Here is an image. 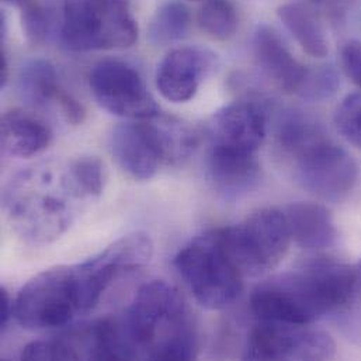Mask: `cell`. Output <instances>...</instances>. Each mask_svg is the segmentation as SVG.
I'll use <instances>...</instances> for the list:
<instances>
[{
    "instance_id": "17",
    "label": "cell",
    "mask_w": 361,
    "mask_h": 361,
    "mask_svg": "<svg viewBox=\"0 0 361 361\" xmlns=\"http://www.w3.org/2000/svg\"><path fill=\"white\" fill-rule=\"evenodd\" d=\"M18 93L31 106L55 103L68 123L79 124L83 120V107L59 86L54 66L44 59L30 61L21 68Z\"/></svg>"
},
{
    "instance_id": "29",
    "label": "cell",
    "mask_w": 361,
    "mask_h": 361,
    "mask_svg": "<svg viewBox=\"0 0 361 361\" xmlns=\"http://www.w3.org/2000/svg\"><path fill=\"white\" fill-rule=\"evenodd\" d=\"M314 4L324 8L332 18L342 20L357 0H311Z\"/></svg>"
},
{
    "instance_id": "10",
    "label": "cell",
    "mask_w": 361,
    "mask_h": 361,
    "mask_svg": "<svg viewBox=\"0 0 361 361\" xmlns=\"http://www.w3.org/2000/svg\"><path fill=\"white\" fill-rule=\"evenodd\" d=\"M152 255L154 243L149 235L134 232L120 238L87 262L76 264L83 311L93 310L116 279L147 266Z\"/></svg>"
},
{
    "instance_id": "28",
    "label": "cell",
    "mask_w": 361,
    "mask_h": 361,
    "mask_svg": "<svg viewBox=\"0 0 361 361\" xmlns=\"http://www.w3.org/2000/svg\"><path fill=\"white\" fill-rule=\"evenodd\" d=\"M342 66L348 78L361 89V41L352 39L342 48Z\"/></svg>"
},
{
    "instance_id": "31",
    "label": "cell",
    "mask_w": 361,
    "mask_h": 361,
    "mask_svg": "<svg viewBox=\"0 0 361 361\" xmlns=\"http://www.w3.org/2000/svg\"><path fill=\"white\" fill-rule=\"evenodd\" d=\"M7 80H8V63H7V58H6L4 52L1 51V55H0V86L4 87Z\"/></svg>"
},
{
    "instance_id": "25",
    "label": "cell",
    "mask_w": 361,
    "mask_h": 361,
    "mask_svg": "<svg viewBox=\"0 0 361 361\" xmlns=\"http://www.w3.org/2000/svg\"><path fill=\"white\" fill-rule=\"evenodd\" d=\"M338 131L350 144L361 149V93L346 96L335 113Z\"/></svg>"
},
{
    "instance_id": "3",
    "label": "cell",
    "mask_w": 361,
    "mask_h": 361,
    "mask_svg": "<svg viewBox=\"0 0 361 361\" xmlns=\"http://www.w3.org/2000/svg\"><path fill=\"white\" fill-rule=\"evenodd\" d=\"M37 168L23 172L11 181L4 201L10 219L17 231L32 242H49L59 238L75 219L72 200L89 198L73 179L69 165L59 183L52 173Z\"/></svg>"
},
{
    "instance_id": "1",
    "label": "cell",
    "mask_w": 361,
    "mask_h": 361,
    "mask_svg": "<svg viewBox=\"0 0 361 361\" xmlns=\"http://www.w3.org/2000/svg\"><path fill=\"white\" fill-rule=\"evenodd\" d=\"M357 297L356 266L315 257L260 283L252 291L250 310L260 321L312 325L345 310Z\"/></svg>"
},
{
    "instance_id": "32",
    "label": "cell",
    "mask_w": 361,
    "mask_h": 361,
    "mask_svg": "<svg viewBox=\"0 0 361 361\" xmlns=\"http://www.w3.org/2000/svg\"><path fill=\"white\" fill-rule=\"evenodd\" d=\"M356 271H357V281H359V295H361V260L356 264Z\"/></svg>"
},
{
    "instance_id": "5",
    "label": "cell",
    "mask_w": 361,
    "mask_h": 361,
    "mask_svg": "<svg viewBox=\"0 0 361 361\" xmlns=\"http://www.w3.org/2000/svg\"><path fill=\"white\" fill-rule=\"evenodd\" d=\"M138 25L126 0H65L61 39L75 52L128 48Z\"/></svg>"
},
{
    "instance_id": "22",
    "label": "cell",
    "mask_w": 361,
    "mask_h": 361,
    "mask_svg": "<svg viewBox=\"0 0 361 361\" xmlns=\"http://www.w3.org/2000/svg\"><path fill=\"white\" fill-rule=\"evenodd\" d=\"M190 28V10L179 1L162 4L154 14L148 37L155 45H168L180 41Z\"/></svg>"
},
{
    "instance_id": "13",
    "label": "cell",
    "mask_w": 361,
    "mask_h": 361,
    "mask_svg": "<svg viewBox=\"0 0 361 361\" xmlns=\"http://www.w3.org/2000/svg\"><path fill=\"white\" fill-rule=\"evenodd\" d=\"M267 134V113L256 102H236L221 109L209 127V148L256 155Z\"/></svg>"
},
{
    "instance_id": "24",
    "label": "cell",
    "mask_w": 361,
    "mask_h": 361,
    "mask_svg": "<svg viewBox=\"0 0 361 361\" xmlns=\"http://www.w3.org/2000/svg\"><path fill=\"white\" fill-rule=\"evenodd\" d=\"M68 165L73 179L89 198H96L103 192L106 184V171L99 158L80 157L71 161Z\"/></svg>"
},
{
    "instance_id": "15",
    "label": "cell",
    "mask_w": 361,
    "mask_h": 361,
    "mask_svg": "<svg viewBox=\"0 0 361 361\" xmlns=\"http://www.w3.org/2000/svg\"><path fill=\"white\" fill-rule=\"evenodd\" d=\"M253 55L262 72L287 93H301L310 71L291 54L281 37L262 24L253 35Z\"/></svg>"
},
{
    "instance_id": "33",
    "label": "cell",
    "mask_w": 361,
    "mask_h": 361,
    "mask_svg": "<svg viewBox=\"0 0 361 361\" xmlns=\"http://www.w3.org/2000/svg\"><path fill=\"white\" fill-rule=\"evenodd\" d=\"M4 1H6V3H8V4H13V6H16V7H17V6H18V4H20L23 0H4Z\"/></svg>"
},
{
    "instance_id": "26",
    "label": "cell",
    "mask_w": 361,
    "mask_h": 361,
    "mask_svg": "<svg viewBox=\"0 0 361 361\" xmlns=\"http://www.w3.org/2000/svg\"><path fill=\"white\" fill-rule=\"evenodd\" d=\"M27 39L31 44H41L48 32V21L44 10L34 0H23L18 6Z\"/></svg>"
},
{
    "instance_id": "27",
    "label": "cell",
    "mask_w": 361,
    "mask_h": 361,
    "mask_svg": "<svg viewBox=\"0 0 361 361\" xmlns=\"http://www.w3.org/2000/svg\"><path fill=\"white\" fill-rule=\"evenodd\" d=\"M336 87H338V78L332 69H321L317 72L310 71L308 79L301 93L305 97L322 99V97H329L332 93H335Z\"/></svg>"
},
{
    "instance_id": "23",
    "label": "cell",
    "mask_w": 361,
    "mask_h": 361,
    "mask_svg": "<svg viewBox=\"0 0 361 361\" xmlns=\"http://www.w3.org/2000/svg\"><path fill=\"white\" fill-rule=\"evenodd\" d=\"M198 24L211 38L225 41L235 35L239 20L229 0H205L198 13Z\"/></svg>"
},
{
    "instance_id": "18",
    "label": "cell",
    "mask_w": 361,
    "mask_h": 361,
    "mask_svg": "<svg viewBox=\"0 0 361 361\" xmlns=\"http://www.w3.org/2000/svg\"><path fill=\"white\" fill-rule=\"evenodd\" d=\"M291 240L308 250H325L336 245L339 232L331 211L319 204L298 201L284 209Z\"/></svg>"
},
{
    "instance_id": "6",
    "label": "cell",
    "mask_w": 361,
    "mask_h": 361,
    "mask_svg": "<svg viewBox=\"0 0 361 361\" xmlns=\"http://www.w3.org/2000/svg\"><path fill=\"white\" fill-rule=\"evenodd\" d=\"M83 312L75 266H59L32 277L13 301V317L25 329L66 326Z\"/></svg>"
},
{
    "instance_id": "30",
    "label": "cell",
    "mask_w": 361,
    "mask_h": 361,
    "mask_svg": "<svg viewBox=\"0 0 361 361\" xmlns=\"http://www.w3.org/2000/svg\"><path fill=\"white\" fill-rule=\"evenodd\" d=\"M1 311H0V328L6 329L10 318H13V300L10 298L6 288H1Z\"/></svg>"
},
{
    "instance_id": "4",
    "label": "cell",
    "mask_w": 361,
    "mask_h": 361,
    "mask_svg": "<svg viewBox=\"0 0 361 361\" xmlns=\"http://www.w3.org/2000/svg\"><path fill=\"white\" fill-rule=\"evenodd\" d=\"M175 267L194 300L211 311L231 307L242 294L243 273L225 249L221 231H208L175 257Z\"/></svg>"
},
{
    "instance_id": "21",
    "label": "cell",
    "mask_w": 361,
    "mask_h": 361,
    "mask_svg": "<svg viewBox=\"0 0 361 361\" xmlns=\"http://www.w3.org/2000/svg\"><path fill=\"white\" fill-rule=\"evenodd\" d=\"M326 134L322 127L311 117L300 111H286L277 127V140L280 147L295 157Z\"/></svg>"
},
{
    "instance_id": "16",
    "label": "cell",
    "mask_w": 361,
    "mask_h": 361,
    "mask_svg": "<svg viewBox=\"0 0 361 361\" xmlns=\"http://www.w3.org/2000/svg\"><path fill=\"white\" fill-rule=\"evenodd\" d=\"M207 179L226 201H236L257 188L262 168L257 155L211 149L207 157Z\"/></svg>"
},
{
    "instance_id": "14",
    "label": "cell",
    "mask_w": 361,
    "mask_h": 361,
    "mask_svg": "<svg viewBox=\"0 0 361 361\" xmlns=\"http://www.w3.org/2000/svg\"><path fill=\"white\" fill-rule=\"evenodd\" d=\"M214 65V55L197 47H181L171 51L159 63L157 87L172 103L191 100L205 75Z\"/></svg>"
},
{
    "instance_id": "7",
    "label": "cell",
    "mask_w": 361,
    "mask_h": 361,
    "mask_svg": "<svg viewBox=\"0 0 361 361\" xmlns=\"http://www.w3.org/2000/svg\"><path fill=\"white\" fill-rule=\"evenodd\" d=\"M221 239L243 276H262L286 257L291 235L283 209L262 208L242 222L222 228Z\"/></svg>"
},
{
    "instance_id": "19",
    "label": "cell",
    "mask_w": 361,
    "mask_h": 361,
    "mask_svg": "<svg viewBox=\"0 0 361 361\" xmlns=\"http://www.w3.org/2000/svg\"><path fill=\"white\" fill-rule=\"evenodd\" d=\"M51 142L49 128L31 113L20 109L1 117V147L18 158H31L44 152Z\"/></svg>"
},
{
    "instance_id": "2",
    "label": "cell",
    "mask_w": 361,
    "mask_h": 361,
    "mask_svg": "<svg viewBox=\"0 0 361 361\" xmlns=\"http://www.w3.org/2000/svg\"><path fill=\"white\" fill-rule=\"evenodd\" d=\"M123 322L137 359L190 360L197 356L195 318L179 290L166 281L144 284Z\"/></svg>"
},
{
    "instance_id": "20",
    "label": "cell",
    "mask_w": 361,
    "mask_h": 361,
    "mask_svg": "<svg viewBox=\"0 0 361 361\" xmlns=\"http://www.w3.org/2000/svg\"><path fill=\"white\" fill-rule=\"evenodd\" d=\"M277 16L308 55L324 58L329 54L325 28L310 7L297 1L287 3L279 7Z\"/></svg>"
},
{
    "instance_id": "9",
    "label": "cell",
    "mask_w": 361,
    "mask_h": 361,
    "mask_svg": "<svg viewBox=\"0 0 361 361\" xmlns=\"http://www.w3.org/2000/svg\"><path fill=\"white\" fill-rule=\"evenodd\" d=\"M294 159L297 181L322 201L345 200L359 179V166L353 157L326 135L301 151Z\"/></svg>"
},
{
    "instance_id": "8",
    "label": "cell",
    "mask_w": 361,
    "mask_h": 361,
    "mask_svg": "<svg viewBox=\"0 0 361 361\" xmlns=\"http://www.w3.org/2000/svg\"><path fill=\"white\" fill-rule=\"evenodd\" d=\"M336 355L334 338L311 325L260 321L250 329L246 360H329Z\"/></svg>"
},
{
    "instance_id": "12",
    "label": "cell",
    "mask_w": 361,
    "mask_h": 361,
    "mask_svg": "<svg viewBox=\"0 0 361 361\" xmlns=\"http://www.w3.org/2000/svg\"><path fill=\"white\" fill-rule=\"evenodd\" d=\"M149 123H127L117 126L110 135V152L120 168L138 180L152 179L168 157L159 128Z\"/></svg>"
},
{
    "instance_id": "11",
    "label": "cell",
    "mask_w": 361,
    "mask_h": 361,
    "mask_svg": "<svg viewBox=\"0 0 361 361\" xmlns=\"http://www.w3.org/2000/svg\"><path fill=\"white\" fill-rule=\"evenodd\" d=\"M90 89L109 113L135 120L158 116V106L135 68L123 61H103L90 72Z\"/></svg>"
}]
</instances>
